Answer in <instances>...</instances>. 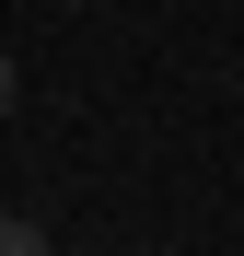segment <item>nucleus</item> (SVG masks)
Returning a JSON list of instances; mask_svg holds the SVG:
<instances>
[{
  "label": "nucleus",
  "instance_id": "nucleus-1",
  "mask_svg": "<svg viewBox=\"0 0 244 256\" xmlns=\"http://www.w3.org/2000/svg\"><path fill=\"white\" fill-rule=\"evenodd\" d=\"M0 256H58V244L35 233V222H12V210H0Z\"/></svg>",
  "mask_w": 244,
  "mask_h": 256
},
{
  "label": "nucleus",
  "instance_id": "nucleus-2",
  "mask_svg": "<svg viewBox=\"0 0 244 256\" xmlns=\"http://www.w3.org/2000/svg\"><path fill=\"white\" fill-rule=\"evenodd\" d=\"M0 116H12V47H0Z\"/></svg>",
  "mask_w": 244,
  "mask_h": 256
}]
</instances>
